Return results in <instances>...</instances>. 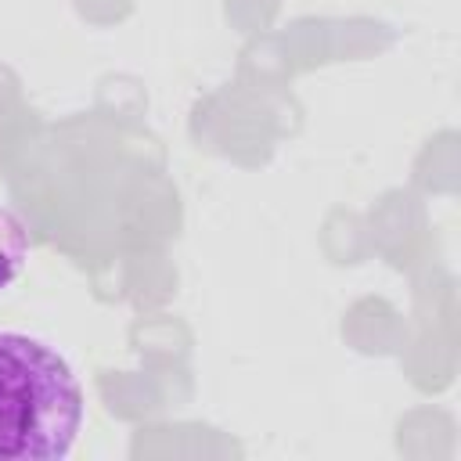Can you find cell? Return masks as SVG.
Instances as JSON below:
<instances>
[{
  "label": "cell",
  "instance_id": "1",
  "mask_svg": "<svg viewBox=\"0 0 461 461\" xmlns=\"http://www.w3.org/2000/svg\"><path fill=\"white\" fill-rule=\"evenodd\" d=\"M86 400L50 342L0 331V461H58L76 447Z\"/></svg>",
  "mask_w": 461,
  "mask_h": 461
},
{
  "label": "cell",
  "instance_id": "2",
  "mask_svg": "<svg viewBox=\"0 0 461 461\" xmlns=\"http://www.w3.org/2000/svg\"><path fill=\"white\" fill-rule=\"evenodd\" d=\"M29 263V230L22 220L0 205V292H7Z\"/></svg>",
  "mask_w": 461,
  "mask_h": 461
}]
</instances>
